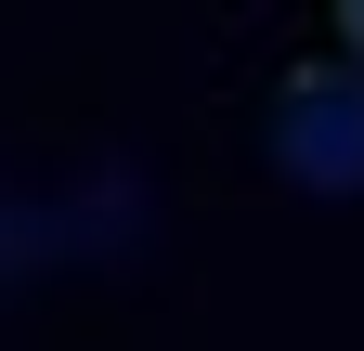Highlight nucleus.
<instances>
[{
	"mask_svg": "<svg viewBox=\"0 0 364 351\" xmlns=\"http://www.w3.org/2000/svg\"><path fill=\"white\" fill-rule=\"evenodd\" d=\"M273 169H287L299 195H364V78L351 65L287 78V104H273Z\"/></svg>",
	"mask_w": 364,
	"mask_h": 351,
	"instance_id": "nucleus-1",
	"label": "nucleus"
},
{
	"mask_svg": "<svg viewBox=\"0 0 364 351\" xmlns=\"http://www.w3.org/2000/svg\"><path fill=\"white\" fill-rule=\"evenodd\" d=\"M338 39H351V53H364V0H351V14H338Z\"/></svg>",
	"mask_w": 364,
	"mask_h": 351,
	"instance_id": "nucleus-2",
	"label": "nucleus"
}]
</instances>
